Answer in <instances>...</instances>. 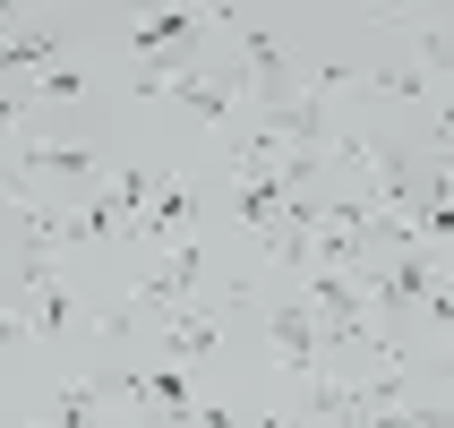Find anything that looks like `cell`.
I'll list each match as a JSON object with an SVG mask.
<instances>
[{
	"label": "cell",
	"mask_w": 454,
	"mask_h": 428,
	"mask_svg": "<svg viewBox=\"0 0 454 428\" xmlns=\"http://www.w3.org/2000/svg\"><path fill=\"white\" fill-rule=\"evenodd\" d=\"M198 283H206V240H180V249L163 257L146 283H137V308H129V317H112V326H137V317H146V326H163V317H180V308H189V292H198Z\"/></svg>",
	"instance_id": "obj_1"
},
{
	"label": "cell",
	"mask_w": 454,
	"mask_h": 428,
	"mask_svg": "<svg viewBox=\"0 0 454 428\" xmlns=\"http://www.w3.org/2000/svg\"><path fill=\"white\" fill-rule=\"evenodd\" d=\"M249 300H257V292H249ZM257 317H266V334H275L283 369H292L301 385H317V377H326V352H317V326H309L301 292H283V300H257Z\"/></svg>",
	"instance_id": "obj_2"
},
{
	"label": "cell",
	"mask_w": 454,
	"mask_h": 428,
	"mask_svg": "<svg viewBox=\"0 0 454 428\" xmlns=\"http://www.w3.org/2000/svg\"><path fill=\"white\" fill-rule=\"evenodd\" d=\"M26 300H35V334H43V343H60V334H69L77 292L51 275V257H43V249H26Z\"/></svg>",
	"instance_id": "obj_3"
},
{
	"label": "cell",
	"mask_w": 454,
	"mask_h": 428,
	"mask_svg": "<svg viewBox=\"0 0 454 428\" xmlns=\"http://www.w3.org/2000/svg\"><path fill=\"white\" fill-rule=\"evenodd\" d=\"M189 214H198L189 180H163V189H154V206L137 214V231H129V240H137V249H163V240H180V231H189Z\"/></svg>",
	"instance_id": "obj_4"
},
{
	"label": "cell",
	"mask_w": 454,
	"mask_h": 428,
	"mask_svg": "<svg viewBox=\"0 0 454 428\" xmlns=\"http://www.w3.org/2000/svg\"><path fill=\"white\" fill-rule=\"evenodd\" d=\"M215 334H223V308H180V317H163V360H180V369H189V360H206L215 352Z\"/></svg>",
	"instance_id": "obj_5"
},
{
	"label": "cell",
	"mask_w": 454,
	"mask_h": 428,
	"mask_svg": "<svg viewBox=\"0 0 454 428\" xmlns=\"http://www.w3.org/2000/svg\"><path fill=\"white\" fill-rule=\"evenodd\" d=\"M18 163H26V172H43V180H69V189H77V180H95V154H86V146H18Z\"/></svg>",
	"instance_id": "obj_6"
},
{
	"label": "cell",
	"mask_w": 454,
	"mask_h": 428,
	"mask_svg": "<svg viewBox=\"0 0 454 428\" xmlns=\"http://www.w3.org/2000/svg\"><path fill=\"white\" fill-rule=\"evenodd\" d=\"M77 95H86V69H77V60H69V69H51L43 86H35V103H77Z\"/></svg>",
	"instance_id": "obj_7"
}]
</instances>
